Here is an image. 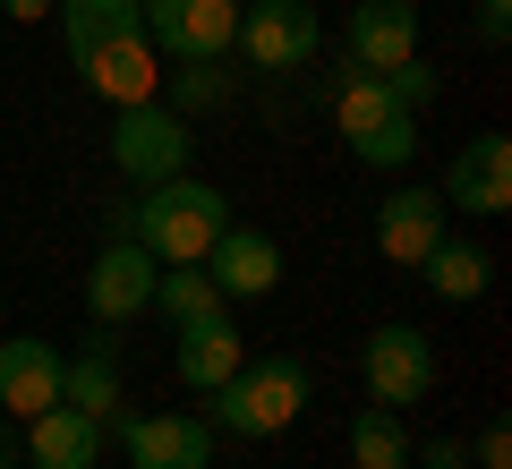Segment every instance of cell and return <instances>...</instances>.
Listing matches in <instances>:
<instances>
[{
  "instance_id": "cell-21",
  "label": "cell",
  "mask_w": 512,
  "mask_h": 469,
  "mask_svg": "<svg viewBox=\"0 0 512 469\" xmlns=\"http://www.w3.org/2000/svg\"><path fill=\"white\" fill-rule=\"evenodd\" d=\"M52 18H60V35H69V60H77L86 43L128 35V26H146V0H60Z\"/></svg>"
},
{
  "instance_id": "cell-22",
  "label": "cell",
  "mask_w": 512,
  "mask_h": 469,
  "mask_svg": "<svg viewBox=\"0 0 512 469\" xmlns=\"http://www.w3.org/2000/svg\"><path fill=\"white\" fill-rule=\"evenodd\" d=\"M154 307H163L171 325H188V316H214V307H231V299L214 290L205 265H163V273H154Z\"/></svg>"
},
{
  "instance_id": "cell-26",
  "label": "cell",
  "mask_w": 512,
  "mask_h": 469,
  "mask_svg": "<svg viewBox=\"0 0 512 469\" xmlns=\"http://www.w3.org/2000/svg\"><path fill=\"white\" fill-rule=\"evenodd\" d=\"M470 9H478V35L504 52V35H512V0H470Z\"/></svg>"
},
{
  "instance_id": "cell-16",
  "label": "cell",
  "mask_w": 512,
  "mask_h": 469,
  "mask_svg": "<svg viewBox=\"0 0 512 469\" xmlns=\"http://www.w3.org/2000/svg\"><path fill=\"white\" fill-rule=\"evenodd\" d=\"M103 435H111L103 418L52 401L43 418H26V427H18V452H26L35 469H94V461H103Z\"/></svg>"
},
{
  "instance_id": "cell-6",
  "label": "cell",
  "mask_w": 512,
  "mask_h": 469,
  "mask_svg": "<svg viewBox=\"0 0 512 469\" xmlns=\"http://www.w3.org/2000/svg\"><path fill=\"white\" fill-rule=\"evenodd\" d=\"M231 52L248 60V69H308V60L325 52V18H316L308 0H248Z\"/></svg>"
},
{
  "instance_id": "cell-13",
  "label": "cell",
  "mask_w": 512,
  "mask_h": 469,
  "mask_svg": "<svg viewBox=\"0 0 512 469\" xmlns=\"http://www.w3.org/2000/svg\"><path fill=\"white\" fill-rule=\"evenodd\" d=\"M444 214H453V205H444L436 188H393V197L376 205V256L402 265V273H419L427 248L444 239Z\"/></svg>"
},
{
  "instance_id": "cell-25",
  "label": "cell",
  "mask_w": 512,
  "mask_h": 469,
  "mask_svg": "<svg viewBox=\"0 0 512 469\" xmlns=\"http://www.w3.org/2000/svg\"><path fill=\"white\" fill-rule=\"evenodd\" d=\"M410 469H470V452L453 435H436V444H410Z\"/></svg>"
},
{
  "instance_id": "cell-11",
  "label": "cell",
  "mask_w": 512,
  "mask_h": 469,
  "mask_svg": "<svg viewBox=\"0 0 512 469\" xmlns=\"http://www.w3.org/2000/svg\"><path fill=\"white\" fill-rule=\"evenodd\" d=\"M342 60L350 69H402V60H419V0H359L342 26Z\"/></svg>"
},
{
  "instance_id": "cell-4",
  "label": "cell",
  "mask_w": 512,
  "mask_h": 469,
  "mask_svg": "<svg viewBox=\"0 0 512 469\" xmlns=\"http://www.w3.org/2000/svg\"><path fill=\"white\" fill-rule=\"evenodd\" d=\"M188 120L180 111H163V103H120L111 111V163H120V180H137V188H154V180H180L188 171Z\"/></svg>"
},
{
  "instance_id": "cell-24",
  "label": "cell",
  "mask_w": 512,
  "mask_h": 469,
  "mask_svg": "<svg viewBox=\"0 0 512 469\" xmlns=\"http://www.w3.org/2000/svg\"><path fill=\"white\" fill-rule=\"evenodd\" d=\"M470 469H512V427H504V418H487V427H478Z\"/></svg>"
},
{
  "instance_id": "cell-9",
  "label": "cell",
  "mask_w": 512,
  "mask_h": 469,
  "mask_svg": "<svg viewBox=\"0 0 512 469\" xmlns=\"http://www.w3.org/2000/svg\"><path fill=\"white\" fill-rule=\"evenodd\" d=\"M77 77H86L111 111H120V103H154V86H163V52L146 43V26H128V35L86 43V52H77Z\"/></svg>"
},
{
  "instance_id": "cell-10",
  "label": "cell",
  "mask_w": 512,
  "mask_h": 469,
  "mask_svg": "<svg viewBox=\"0 0 512 469\" xmlns=\"http://www.w3.org/2000/svg\"><path fill=\"white\" fill-rule=\"evenodd\" d=\"M154 256L137 248V239H103V256H94L86 273V316L94 325H128V316H146L154 307Z\"/></svg>"
},
{
  "instance_id": "cell-1",
  "label": "cell",
  "mask_w": 512,
  "mask_h": 469,
  "mask_svg": "<svg viewBox=\"0 0 512 469\" xmlns=\"http://www.w3.org/2000/svg\"><path fill=\"white\" fill-rule=\"evenodd\" d=\"M231 231V197L214 180H154L137 205H111V239H137L154 265H205V248Z\"/></svg>"
},
{
  "instance_id": "cell-15",
  "label": "cell",
  "mask_w": 512,
  "mask_h": 469,
  "mask_svg": "<svg viewBox=\"0 0 512 469\" xmlns=\"http://www.w3.org/2000/svg\"><path fill=\"white\" fill-rule=\"evenodd\" d=\"M60 401V350L43 333H9L0 342V418H43Z\"/></svg>"
},
{
  "instance_id": "cell-18",
  "label": "cell",
  "mask_w": 512,
  "mask_h": 469,
  "mask_svg": "<svg viewBox=\"0 0 512 469\" xmlns=\"http://www.w3.org/2000/svg\"><path fill=\"white\" fill-rule=\"evenodd\" d=\"M60 401L86 418H120V342H111V325H94V342L77 350V359H60Z\"/></svg>"
},
{
  "instance_id": "cell-17",
  "label": "cell",
  "mask_w": 512,
  "mask_h": 469,
  "mask_svg": "<svg viewBox=\"0 0 512 469\" xmlns=\"http://www.w3.org/2000/svg\"><path fill=\"white\" fill-rule=\"evenodd\" d=\"M205 273H214L222 299H274V290H282V248L265 231H239V222H231V231L205 248Z\"/></svg>"
},
{
  "instance_id": "cell-23",
  "label": "cell",
  "mask_w": 512,
  "mask_h": 469,
  "mask_svg": "<svg viewBox=\"0 0 512 469\" xmlns=\"http://www.w3.org/2000/svg\"><path fill=\"white\" fill-rule=\"evenodd\" d=\"M384 86H393V103H410V111L436 103V69H427V60H402V69H384Z\"/></svg>"
},
{
  "instance_id": "cell-5",
  "label": "cell",
  "mask_w": 512,
  "mask_h": 469,
  "mask_svg": "<svg viewBox=\"0 0 512 469\" xmlns=\"http://www.w3.org/2000/svg\"><path fill=\"white\" fill-rule=\"evenodd\" d=\"M359 384H367L376 410H419L436 393V342L419 325H376L359 350Z\"/></svg>"
},
{
  "instance_id": "cell-27",
  "label": "cell",
  "mask_w": 512,
  "mask_h": 469,
  "mask_svg": "<svg viewBox=\"0 0 512 469\" xmlns=\"http://www.w3.org/2000/svg\"><path fill=\"white\" fill-rule=\"evenodd\" d=\"M52 9H60V0H0V18H18V26H43Z\"/></svg>"
},
{
  "instance_id": "cell-12",
  "label": "cell",
  "mask_w": 512,
  "mask_h": 469,
  "mask_svg": "<svg viewBox=\"0 0 512 469\" xmlns=\"http://www.w3.org/2000/svg\"><path fill=\"white\" fill-rule=\"evenodd\" d=\"M128 469H214V427L197 410H146L120 427Z\"/></svg>"
},
{
  "instance_id": "cell-28",
  "label": "cell",
  "mask_w": 512,
  "mask_h": 469,
  "mask_svg": "<svg viewBox=\"0 0 512 469\" xmlns=\"http://www.w3.org/2000/svg\"><path fill=\"white\" fill-rule=\"evenodd\" d=\"M26 452H18V418H0V469H18Z\"/></svg>"
},
{
  "instance_id": "cell-2",
  "label": "cell",
  "mask_w": 512,
  "mask_h": 469,
  "mask_svg": "<svg viewBox=\"0 0 512 469\" xmlns=\"http://www.w3.org/2000/svg\"><path fill=\"white\" fill-rule=\"evenodd\" d=\"M333 137L359 154L367 171H402L410 154H419V111L393 103V86H384L376 69H350L333 77Z\"/></svg>"
},
{
  "instance_id": "cell-20",
  "label": "cell",
  "mask_w": 512,
  "mask_h": 469,
  "mask_svg": "<svg viewBox=\"0 0 512 469\" xmlns=\"http://www.w3.org/2000/svg\"><path fill=\"white\" fill-rule=\"evenodd\" d=\"M350 469H410V427H402V410H376V401H367V410L350 418Z\"/></svg>"
},
{
  "instance_id": "cell-8",
  "label": "cell",
  "mask_w": 512,
  "mask_h": 469,
  "mask_svg": "<svg viewBox=\"0 0 512 469\" xmlns=\"http://www.w3.org/2000/svg\"><path fill=\"white\" fill-rule=\"evenodd\" d=\"M436 197L461 205V214H478V222L512 214V137H504V128H478V137H461V154H453V171H444Z\"/></svg>"
},
{
  "instance_id": "cell-14",
  "label": "cell",
  "mask_w": 512,
  "mask_h": 469,
  "mask_svg": "<svg viewBox=\"0 0 512 469\" xmlns=\"http://www.w3.org/2000/svg\"><path fill=\"white\" fill-rule=\"evenodd\" d=\"M180 342H171V367H180L188 393H214V384H231L239 367H248V342H239L231 307H214V316H188V325H171Z\"/></svg>"
},
{
  "instance_id": "cell-19",
  "label": "cell",
  "mask_w": 512,
  "mask_h": 469,
  "mask_svg": "<svg viewBox=\"0 0 512 469\" xmlns=\"http://www.w3.org/2000/svg\"><path fill=\"white\" fill-rule=\"evenodd\" d=\"M419 282L436 290L444 307H461V299H487V282H495V256H487V248H470V239H453V231H444L436 248H427Z\"/></svg>"
},
{
  "instance_id": "cell-3",
  "label": "cell",
  "mask_w": 512,
  "mask_h": 469,
  "mask_svg": "<svg viewBox=\"0 0 512 469\" xmlns=\"http://www.w3.org/2000/svg\"><path fill=\"white\" fill-rule=\"evenodd\" d=\"M308 393H316V376H308V359H291V350H274V359H256V367H239L231 384H214V410H205V427L214 435H282L299 410H308Z\"/></svg>"
},
{
  "instance_id": "cell-7",
  "label": "cell",
  "mask_w": 512,
  "mask_h": 469,
  "mask_svg": "<svg viewBox=\"0 0 512 469\" xmlns=\"http://www.w3.org/2000/svg\"><path fill=\"white\" fill-rule=\"evenodd\" d=\"M231 35H239V0H146V43L163 60L205 69L231 52Z\"/></svg>"
}]
</instances>
